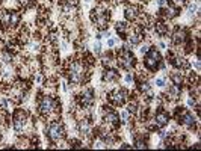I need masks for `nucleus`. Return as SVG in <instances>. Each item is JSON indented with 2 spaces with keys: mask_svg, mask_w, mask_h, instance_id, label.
Instances as JSON below:
<instances>
[{
  "mask_svg": "<svg viewBox=\"0 0 201 151\" xmlns=\"http://www.w3.org/2000/svg\"><path fill=\"white\" fill-rule=\"evenodd\" d=\"M45 136L49 138L50 142H59L67 136L65 125L59 121H50V124H47V127H45Z\"/></svg>",
  "mask_w": 201,
  "mask_h": 151,
  "instance_id": "nucleus-5",
  "label": "nucleus"
},
{
  "mask_svg": "<svg viewBox=\"0 0 201 151\" xmlns=\"http://www.w3.org/2000/svg\"><path fill=\"white\" fill-rule=\"evenodd\" d=\"M107 100L114 106H124L129 101V91L126 88H115L107 94Z\"/></svg>",
  "mask_w": 201,
  "mask_h": 151,
  "instance_id": "nucleus-7",
  "label": "nucleus"
},
{
  "mask_svg": "<svg viewBox=\"0 0 201 151\" xmlns=\"http://www.w3.org/2000/svg\"><path fill=\"white\" fill-rule=\"evenodd\" d=\"M120 147L121 148H133V145H129V143H121Z\"/></svg>",
  "mask_w": 201,
  "mask_h": 151,
  "instance_id": "nucleus-25",
  "label": "nucleus"
},
{
  "mask_svg": "<svg viewBox=\"0 0 201 151\" xmlns=\"http://www.w3.org/2000/svg\"><path fill=\"white\" fill-rule=\"evenodd\" d=\"M156 47H159L160 50H163V48H166V44L163 41H157V43H156Z\"/></svg>",
  "mask_w": 201,
  "mask_h": 151,
  "instance_id": "nucleus-21",
  "label": "nucleus"
},
{
  "mask_svg": "<svg viewBox=\"0 0 201 151\" xmlns=\"http://www.w3.org/2000/svg\"><path fill=\"white\" fill-rule=\"evenodd\" d=\"M35 82L38 83V85H39V83H43V76H41V74H36V76H35Z\"/></svg>",
  "mask_w": 201,
  "mask_h": 151,
  "instance_id": "nucleus-23",
  "label": "nucleus"
},
{
  "mask_svg": "<svg viewBox=\"0 0 201 151\" xmlns=\"http://www.w3.org/2000/svg\"><path fill=\"white\" fill-rule=\"evenodd\" d=\"M126 110H127L130 115L131 113H133V115H136V113H138V110H139V103H138V100H136V98H130V101L127 103Z\"/></svg>",
  "mask_w": 201,
  "mask_h": 151,
  "instance_id": "nucleus-14",
  "label": "nucleus"
},
{
  "mask_svg": "<svg viewBox=\"0 0 201 151\" xmlns=\"http://www.w3.org/2000/svg\"><path fill=\"white\" fill-rule=\"evenodd\" d=\"M118 115H120V121H121V124H126V123L129 121V115H130V113H129L127 110H121Z\"/></svg>",
  "mask_w": 201,
  "mask_h": 151,
  "instance_id": "nucleus-15",
  "label": "nucleus"
},
{
  "mask_svg": "<svg viewBox=\"0 0 201 151\" xmlns=\"http://www.w3.org/2000/svg\"><path fill=\"white\" fill-rule=\"evenodd\" d=\"M169 119H171V113L163 106H159L156 109V112H154V118H153V121L156 123V125L159 128H163V127H166L169 124Z\"/></svg>",
  "mask_w": 201,
  "mask_h": 151,
  "instance_id": "nucleus-9",
  "label": "nucleus"
},
{
  "mask_svg": "<svg viewBox=\"0 0 201 151\" xmlns=\"http://www.w3.org/2000/svg\"><path fill=\"white\" fill-rule=\"evenodd\" d=\"M115 30H116V33L121 36L122 39H127V36L130 33V26H129L126 21H118V23L115 24Z\"/></svg>",
  "mask_w": 201,
  "mask_h": 151,
  "instance_id": "nucleus-12",
  "label": "nucleus"
},
{
  "mask_svg": "<svg viewBox=\"0 0 201 151\" xmlns=\"http://www.w3.org/2000/svg\"><path fill=\"white\" fill-rule=\"evenodd\" d=\"M148 50H150V44H142V45H141V48H139L141 54H145Z\"/></svg>",
  "mask_w": 201,
  "mask_h": 151,
  "instance_id": "nucleus-20",
  "label": "nucleus"
},
{
  "mask_svg": "<svg viewBox=\"0 0 201 151\" xmlns=\"http://www.w3.org/2000/svg\"><path fill=\"white\" fill-rule=\"evenodd\" d=\"M120 73L118 70H115V68H111V67H106L105 71H103V82L105 83H116L118 80H120Z\"/></svg>",
  "mask_w": 201,
  "mask_h": 151,
  "instance_id": "nucleus-10",
  "label": "nucleus"
},
{
  "mask_svg": "<svg viewBox=\"0 0 201 151\" xmlns=\"http://www.w3.org/2000/svg\"><path fill=\"white\" fill-rule=\"evenodd\" d=\"M157 6H159V8H163V6H166V0H157Z\"/></svg>",
  "mask_w": 201,
  "mask_h": 151,
  "instance_id": "nucleus-24",
  "label": "nucleus"
},
{
  "mask_svg": "<svg viewBox=\"0 0 201 151\" xmlns=\"http://www.w3.org/2000/svg\"><path fill=\"white\" fill-rule=\"evenodd\" d=\"M124 82H126V83H131V82H135V74H133V73H127V74L124 76Z\"/></svg>",
  "mask_w": 201,
  "mask_h": 151,
  "instance_id": "nucleus-19",
  "label": "nucleus"
},
{
  "mask_svg": "<svg viewBox=\"0 0 201 151\" xmlns=\"http://www.w3.org/2000/svg\"><path fill=\"white\" fill-rule=\"evenodd\" d=\"M29 123V113L26 109H15L12 113V128L17 134H21Z\"/></svg>",
  "mask_w": 201,
  "mask_h": 151,
  "instance_id": "nucleus-6",
  "label": "nucleus"
},
{
  "mask_svg": "<svg viewBox=\"0 0 201 151\" xmlns=\"http://www.w3.org/2000/svg\"><path fill=\"white\" fill-rule=\"evenodd\" d=\"M169 80L173 82V85L180 86V88H183L184 82H186V79H184V76H183V73L182 71H173L171 74H169Z\"/></svg>",
  "mask_w": 201,
  "mask_h": 151,
  "instance_id": "nucleus-13",
  "label": "nucleus"
},
{
  "mask_svg": "<svg viewBox=\"0 0 201 151\" xmlns=\"http://www.w3.org/2000/svg\"><path fill=\"white\" fill-rule=\"evenodd\" d=\"M0 74H2V73H0Z\"/></svg>",
  "mask_w": 201,
  "mask_h": 151,
  "instance_id": "nucleus-26",
  "label": "nucleus"
},
{
  "mask_svg": "<svg viewBox=\"0 0 201 151\" xmlns=\"http://www.w3.org/2000/svg\"><path fill=\"white\" fill-rule=\"evenodd\" d=\"M116 43H118V39H116V38H107V41H106V45H107V47L112 50L115 45H116Z\"/></svg>",
  "mask_w": 201,
  "mask_h": 151,
  "instance_id": "nucleus-18",
  "label": "nucleus"
},
{
  "mask_svg": "<svg viewBox=\"0 0 201 151\" xmlns=\"http://www.w3.org/2000/svg\"><path fill=\"white\" fill-rule=\"evenodd\" d=\"M144 67L150 73H156L160 70V65L163 63V58L156 47H150V50L144 54Z\"/></svg>",
  "mask_w": 201,
  "mask_h": 151,
  "instance_id": "nucleus-4",
  "label": "nucleus"
},
{
  "mask_svg": "<svg viewBox=\"0 0 201 151\" xmlns=\"http://www.w3.org/2000/svg\"><path fill=\"white\" fill-rule=\"evenodd\" d=\"M61 50H62V52H65V50H68V43H65V41H62V43H61Z\"/></svg>",
  "mask_w": 201,
  "mask_h": 151,
  "instance_id": "nucleus-22",
  "label": "nucleus"
},
{
  "mask_svg": "<svg viewBox=\"0 0 201 151\" xmlns=\"http://www.w3.org/2000/svg\"><path fill=\"white\" fill-rule=\"evenodd\" d=\"M76 101L80 104L82 109H86V107H91L94 103H95V92L92 88H85L82 91V94H79L76 97Z\"/></svg>",
  "mask_w": 201,
  "mask_h": 151,
  "instance_id": "nucleus-8",
  "label": "nucleus"
},
{
  "mask_svg": "<svg viewBox=\"0 0 201 151\" xmlns=\"http://www.w3.org/2000/svg\"><path fill=\"white\" fill-rule=\"evenodd\" d=\"M139 15H141L139 8L135 6V5H129V6H126V9H124V17H126L127 21H136L139 18Z\"/></svg>",
  "mask_w": 201,
  "mask_h": 151,
  "instance_id": "nucleus-11",
  "label": "nucleus"
},
{
  "mask_svg": "<svg viewBox=\"0 0 201 151\" xmlns=\"http://www.w3.org/2000/svg\"><path fill=\"white\" fill-rule=\"evenodd\" d=\"M92 48H94V53L95 54H101V48H103V45H101V43L100 41H97V43H94V45H92Z\"/></svg>",
  "mask_w": 201,
  "mask_h": 151,
  "instance_id": "nucleus-17",
  "label": "nucleus"
},
{
  "mask_svg": "<svg viewBox=\"0 0 201 151\" xmlns=\"http://www.w3.org/2000/svg\"><path fill=\"white\" fill-rule=\"evenodd\" d=\"M173 113H174L175 121L182 125V127L188 128V130H193V128L198 125V121H197V118L193 116V113L191 110L184 109L183 106H175Z\"/></svg>",
  "mask_w": 201,
  "mask_h": 151,
  "instance_id": "nucleus-2",
  "label": "nucleus"
},
{
  "mask_svg": "<svg viewBox=\"0 0 201 151\" xmlns=\"http://www.w3.org/2000/svg\"><path fill=\"white\" fill-rule=\"evenodd\" d=\"M130 48L131 47L129 44H124L121 47V52L116 56V63H118V67L122 68V70H127V71L133 70L135 65H136V56H135V53L131 52Z\"/></svg>",
  "mask_w": 201,
  "mask_h": 151,
  "instance_id": "nucleus-3",
  "label": "nucleus"
},
{
  "mask_svg": "<svg viewBox=\"0 0 201 151\" xmlns=\"http://www.w3.org/2000/svg\"><path fill=\"white\" fill-rule=\"evenodd\" d=\"M68 80L74 85H83L86 83L89 77H91V73L88 70V65L82 61H76V59H68Z\"/></svg>",
  "mask_w": 201,
  "mask_h": 151,
  "instance_id": "nucleus-1",
  "label": "nucleus"
},
{
  "mask_svg": "<svg viewBox=\"0 0 201 151\" xmlns=\"http://www.w3.org/2000/svg\"><path fill=\"white\" fill-rule=\"evenodd\" d=\"M154 83H156V86H157V88H165L166 77H165V76H163V77H157V79L154 80Z\"/></svg>",
  "mask_w": 201,
  "mask_h": 151,
  "instance_id": "nucleus-16",
  "label": "nucleus"
}]
</instances>
